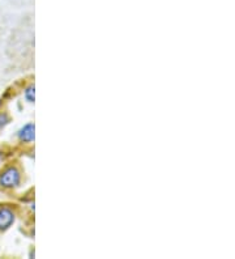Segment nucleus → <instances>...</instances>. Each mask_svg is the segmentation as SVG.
Returning a JSON list of instances; mask_svg holds the SVG:
<instances>
[{"label": "nucleus", "mask_w": 235, "mask_h": 259, "mask_svg": "<svg viewBox=\"0 0 235 259\" xmlns=\"http://www.w3.org/2000/svg\"><path fill=\"white\" fill-rule=\"evenodd\" d=\"M0 104H1V100H0Z\"/></svg>", "instance_id": "6"}, {"label": "nucleus", "mask_w": 235, "mask_h": 259, "mask_svg": "<svg viewBox=\"0 0 235 259\" xmlns=\"http://www.w3.org/2000/svg\"><path fill=\"white\" fill-rule=\"evenodd\" d=\"M9 123V117L7 113H0V128L5 127Z\"/></svg>", "instance_id": "5"}, {"label": "nucleus", "mask_w": 235, "mask_h": 259, "mask_svg": "<svg viewBox=\"0 0 235 259\" xmlns=\"http://www.w3.org/2000/svg\"><path fill=\"white\" fill-rule=\"evenodd\" d=\"M16 221V215L11 207L1 206L0 207V231L4 232L12 227Z\"/></svg>", "instance_id": "2"}, {"label": "nucleus", "mask_w": 235, "mask_h": 259, "mask_svg": "<svg viewBox=\"0 0 235 259\" xmlns=\"http://www.w3.org/2000/svg\"><path fill=\"white\" fill-rule=\"evenodd\" d=\"M17 138L22 143H32L36 138V126H34V123L25 124L24 127L20 128V131L17 132Z\"/></svg>", "instance_id": "3"}, {"label": "nucleus", "mask_w": 235, "mask_h": 259, "mask_svg": "<svg viewBox=\"0 0 235 259\" xmlns=\"http://www.w3.org/2000/svg\"><path fill=\"white\" fill-rule=\"evenodd\" d=\"M24 96L25 100L28 101V102H30V104L34 102V100H36V88H34V85H30V87L25 89Z\"/></svg>", "instance_id": "4"}, {"label": "nucleus", "mask_w": 235, "mask_h": 259, "mask_svg": "<svg viewBox=\"0 0 235 259\" xmlns=\"http://www.w3.org/2000/svg\"><path fill=\"white\" fill-rule=\"evenodd\" d=\"M21 184V171L16 166L5 167L0 174V185L5 188H15Z\"/></svg>", "instance_id": "1"}]
</instances>
